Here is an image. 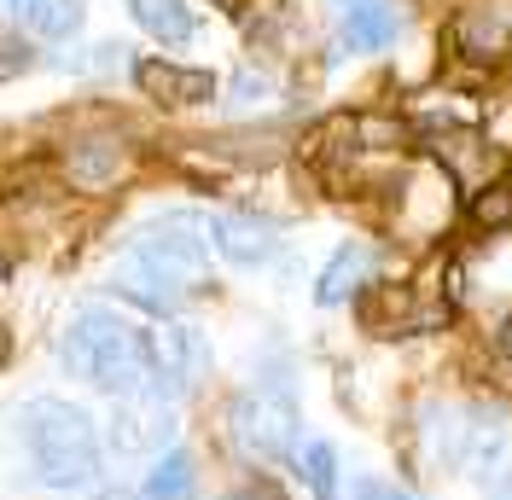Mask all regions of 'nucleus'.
<instances>
[{
    "instance_id": "20",
    "label": "nucleus",
    "mask_w": 512,
    "mask_h": 500,
    "mask_svg": "<svg viewBox=\"0 0 512 500\" xmlns=\"http://www.w3.org/2000/svg\"><path fill=\"white\" fill-rule=\"evenodd\" d=\"M30 41L24 35H0V76H24L30 70Z\"/></svg>"
},
{
    "instance_id": "6",
    "label": "nucleus",
    "mask_w": 512,
    "mask_h": 500,
    "mask_svg": "<svg viewBox=\"0 0 512 500\" xmlns=\"http://www.w3.org/2000/svg\"><path fill=\"white\" fill-rule=\"evenodd\" d=\"M117 291H123V297H134L140 309H152V314H175V309L192 297L187 280H175L169 268L146 262L140 250H128L123 262H117Z\"/></svg>"
},
{
    "instance_id": "19",
    "label": "nucleus",
    "mask_w": 512,
    "mask_h": 500,
    "mask_svg": "<svg viewBox=\"0 0 512 500\" xmlns=\"http://www.w3.org/2000/svg\"><path fill=\"white\" fill-rule=\"evenodd\" d=\"M472 221H478L483 233H507L512 227V175L483 181V187L472 192Z\"/></svg>"
},
{
    "instance_id": "25",
    "label": "nucleus",
    "mask_w": 512,
    "mask_h": 500,
    "mask_svg": "<svg viewBox=\"0 0 512 500\" xmlns=\"http://www.w3.org/2000/svg\"><path fill=\"white\" fill-rule=\"evenodd\" d=\"M338 6H344V12H350V6H361V0H338Z\"/></svg>"
},
{
    "instance_id": "16",
    "label": "nucleus",
    "mask_w": 512,
    "mask_h": 500,
    "mask_svg": "<svg viewBox=\"0 0 512 500\" xmlns=\"http://www.w3.org/2000/svg\"><path fill=\"white\" fill-rule=\"evenodd\" d=\"M146 500H198V460L187 448H163L146 471Z\"/></svg>"
},
{
    "instance_id": "17",
    "label": "nucleus",
    "mask_w": 512,
    "mask_h": 500,
    "mask_svg": "<svg viewBox=\"0 0 512 500\" xmlns=\"http://www.w3.org/2000/svg\"><path fill=\"white\" fill-rule=\"evenodd\" d=\"M297 477L315 500H344V471H338V448L332 442H303L297 448Z\"/></svg>"
},
{
    "instance_id": "10",
    "label": "nucleus",
    "mask_w": 512,
    "mask_h": 500,
    "mask_svg": "<svg viewBox=\"0 0 512 500\" xmlns=\"http://www.w3.org/2000/svg\"><path fill=\"white\" fill-rule=\"evenodd\" d=\"M367 280H373V245H367V239H350V245H338V256L320 268L315 303L338 309V303H350V297H355Z\"/></svg>"
},
{
    "instance_id": "4",
    "label": "nucleus",
    "mask_w": 512,
    "mask_h": 500,
    "mask_svg": "<svg viewBox=\"0 0 512 500\" xmlns=\"http://www.w3.org/2000/svg\"><path fill=\"white\" fill-rule=\"evenodd\" d=\"M146 262H158L169 268L175 280L198 285L204 280V262H210V216H192V210H169V216H152L140 233H134V245Z\"/></svg>"
},
{
    "instance_id": "12",
    "label": "nucleus",
    "mask_w": 512,
    "mask_h": 500,
    "mask_svg": "<svg viewBox=\"0 0 512 500\" xmlns=\"http://www.w3.org/2000/svg\"><path fill=\"white\" fill-rule=\"evenodd\" d=\"M123 157L128 152H123L117 134H88V140H70L64 169H70V181H82V187H105V181H117Z\"/></svg>"
},
{
    "instance_id": "21",
    "label": "nucleus",
    "mask_w": 512,
    "mask_h": 500,
    "mask_svg": "<svg viewBox=\"0 0 512 500\" xmlns=\"http://www.w3.org/2000/svg\"><path fill=\"white\" fill-rule=\"evenodd\" d=\"M355 500H419L402 483H384V477H355Z\"/></svg>"
},
{
    "instance_id": "13",
    "label": "nucleus",
    "mask_w": 512,
    "mask_h": 500,
    "mask_svg": "<svg viewBox=\"0 0 512 500\" xmlns=\"http://www.w3.org/2000/svg\"><path fill=\"white\" fill-rule=\"evenodd\" d=\"M123 6H128V18L152 41H163V47H187L198 35V18H192L187 0H123Z\"/></svg>"
},
{
    "instance_id": "22",
    "label": "nucleus",
    "mask_w": 512,
    "mask_h": 500,
    "mask_svg": "<svg viewBox=\"0 0 512 500\" xmlns=\"http://www.w3.org/2000/svg\"><path fill=\"white\" fill-rule=\"evenodd\" d=\"M268 88H274V82H268V76H256V70H245V76L233 82V94H239V99H256V94H268Z\"/></svg>"
},
{
    "instance_id": "24",
    "label": "nucleus",
    "mask_w": 512,
    "mask_h": 500,
    "mask_svg": "<svg viewBox=\"0 0 512 500\" xmlns=\"http://www.w3.org/2000/svg\"><path fill=\"white\" fill-rule=\"evenodd\" d=\"M94 500H134V495H128V489H99Z\"/></svg>"
},
{
    "instance_id": "8",
    "label": "nucleus",
    "mask_w": 512,
    "mask_h": 500,
    "mask_svg": "<svg viewBox=\"0 0 512 500\" xmlns=\"http://www.w3.org/2000/svg\"><path fill=\"white\" fill-rule=\"evenodd\" d=\"M204 367H210V349H204V338H198L192 326H169V332L158 338L163 402H169V396H181V390H192V384L204 378Z\"/></svg>"
},
{
    "instance_id": "3",
    "label": "nucleus",
    "mask_w": 512,
    "mask_h": 500,
    "mask_svg": "<svg viewBox=\"0 0 512 500\" xmlns=\"http://www.w3.org/2000/svg\"><path fill=\"white\" fill-rule=\"evenodd\" d=\"M297 396H291L286 378H268V384H251L233 413H227V431H233V448L251 460V466H286L291 454L303 448L297 442Z\"/></svg>"
},
{
    "instance_id": "5",
    "label": "nucleus",
    "mask_w": 512,
    "mask_h": 500,
    "mask_svg": "<svg viewBox=\"0 0 512 500\" xmlns=\"http://www.w3.org/2000/svg\"><path fill=\"white\" fill-rule=\"evenodd\" d=\"M210 245L233 268H262V262L280 256V227L268 216H256V210H216L210 216Z\"/></svg>"
},
{
    "instance_id": "14",
    "label": "nucleus",
    "mask_w": 512,
    "mask_h": 500,
    "mask_svg": "<svg viewBox=\"0 0 512 500\" xmlns=\"http://www.w3.org/2000/svg\"><path fill=\"white\" fill-rule=\"evenodd\" d=\"M512 35V6H472V12H460V24H454V41H460V53L466 59H501V47H507Z\"/></svg>"
},
{
    "instance_id": "9",
    "label": "nucleus",
    "mask_w": 512,
    "mask_h": 500,
    "mask_svg": "<svg viewBox=\"0 0 512 500\" xmlns=\"http://www.w3.org/2000/svg\"><path fill=\"white\" fill-rule=\"evenodd\" d=\"M396 35H402V12H396L390 0H361V6L344 12L338 47H344V53H384Z\"/></svg>"
},
{
    "instance_id": "23",
    "label": "nucleus",
    "mask_w": 512,
    "mask_h": 500,
    "mask_svg": "<svg viewBox=\"0 0 512 500\" xmlns=\"http://www.w3.org/2000/svg\"><path fill=\"white\" fill-rule=\"evenodd\" d=\"M489 500H512V477H501V483H495V495Z\"/></svg>"
},
{
    "instance_id": "26",
    "label": "nucleus",
    "mask_w": 512,
    "mask_h": 500,
    "mask_svg": "<svg viewBox=\"0 0 512 500\" xmlns=\"http://www.w3.org/2000/svg\"><path fill=\"white\" fill-rule=\"evenodd\" d=\"M0 6H6V0H0Z\"/></svg>"
},
{
    "instance_id": "18",
    "label": "nucleus",
    "mask_w": 512,
    "mask_h": 500,
    "mask_svg": "<svg viewBox=\"0 0 512 500\" xmlns=\"http://www.w3.org/2000/svg\"><path fill=\"white\" fill-rule=\"evenodd\" d=\"M501 454H507V425H501V413H489V407H472V442H466V471H478V477H495Z\"/></svg>"
},
{
    "instance_id": "2",
    "label": "nucleus",
    "mask_w": 512,
    "mask_h": 500,
    "mask_svg": "<svg viewBox=\"0 0 512 500\" xmlns=\"http://www.w3.org/2000/svg\"><path fill=\"white\" fill-rule=\"evenodd\" d=\"M18 437H24V454H30L41 489L76 495V489H94L99 471H105L99 425L76 402H64V396H35L18 413Z\"/></svg>"
},
{
    "instance_id": "11",
    "label": "nucleus",
    "mask_w": 512,
    "mask_h": 500,
    "mask_svg": "<svg viewBox=\"0 0 512 500\" xmlns=\"http://www.w3.org/2000/svg\"><path fill=\"white\" fill-rule=\"evenodd\" d=\"M6 12L35 41H70L82 24V0H6Z\"/></svg>"
},
{
    "instance_id": "15",
    "label": "nucleus",
    "mask_w": 512,
    "mask_h": 500,
    "mask_svg": "<svg viewBox=\"0 0 512 500\" xmlns=\"http://www.w3.org/2000/svg\"><path fill=\"white\" fill-rule=\"evenodd\" d=\"M152 402H117V454H152L158 460L163 448H169V425H163V413H146Z\"/></svg>"
},
{
    "instance_id": "1",
    "label": "nucleus",
    "mask_w": 512,
    "mask_h": 500,
    "mask_svg": "<svg viewBox=\"0 0 512 500\" xmlns=\"http://www.w3.org/2000/svg\"><path fill=\"white\" fill-rule=\"evenodd\" d=\"M64 373L94 384L117 402H163V373H158V344L111 309H82L59 338Z\"/></svg>"
},
{
    "instance_id": "7",
    "label": "nucleus",
    "mask_w": 512,
    "mask_h": 500,
    "mask_svg": "<svg viewBox=\"0 0 512 500\" xmlns=\"http://www.w3.org/2000/svg\"><path fill=\"white\" fill-rule=\"evenodd\" d=\"M134 82L158 105H210L216 99V76L210 70H187V64H169V59H140Z\"/></svg>"
}]
</instances>
